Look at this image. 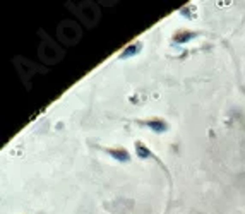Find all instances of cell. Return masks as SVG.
I'll list each match as a JSON object with an SVG mask.
<instances>
[{
	"label": "cell",
	"instance_id": "2",
	"mask_svg": "<svg viewBox=\"0 0 245 214\" xmlns=\"http://www.w3.org/2000/svg\"><path fill=\"white\" fill-rule=\"evenodd\" d=\"M146 125L153 127V130H154V132H163V130L166 129V125H164V122H163V120H159L158 123H153V122H146Z\"/></svg>",
	"mask_w": 245,
	"mask_h": 214
},
{
	"label": "cell",
	"instance_id": "1",
	"mask_svg": "<svg viewBox=\"0 0 245 214\" xmlns=\"http://www.w3.org/2000/svg\"><path fill=\"white\" fill-rule=\"evenodd\" d=\"M107 151H108V153L113 156V158L117 159V161H122V163L129 161V158H130V156H129V153H127L125 149H122V147H118V149H117V151H113V149H107Z\"/></svg>",
	"mask_w": 245,
	"mask_h": 214
}]
</instances>
